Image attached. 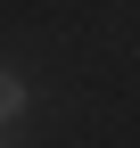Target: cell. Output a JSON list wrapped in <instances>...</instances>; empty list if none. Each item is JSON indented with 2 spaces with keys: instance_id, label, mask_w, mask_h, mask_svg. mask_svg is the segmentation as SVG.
<instances>
[{
  "instance_id": "1",
  "label": "cell",
  "mask_w": 140,
  "mask_h": 148,
  "mask_svg": "<svg viewBox=\"0 0 140 148\" xmlns=\"http://www.w3.org/2000/svg\"><path fill=\"white\" fill-rule=\"evenodd\" d=\"M8 115H25V82H16V74H0V123Z\"/></svg>"
}]
</instances>
